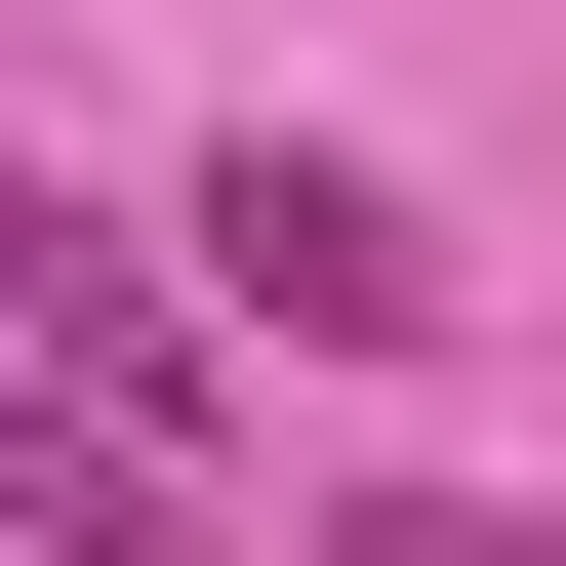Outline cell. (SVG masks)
<instances>
[{"instance_id": "obj_1", "label": "cell", "mask_w": 566, "mask_h": 566, "mask_svg": "<svg viewBox=\"0 0 566 566\" xmlns=\"http://www.w3.org/2000/svg\"><path fill=\"white\" fill-rule=\"evenodd\" d=\"M163 243H202V324H283V365H405V324H446V243H405V163H324V122H243V163H202Z\"/></svg>"}, {"instance_id": "obj_2", "label": "cell", "mask_w": 566, "mask_h": 566, "mask_svg": "<svg viewBox=\"0 0 566 566\" xmlns=\"http://www.w3.org/2000/svg\"><path fill=\"white\" fill-rule=\"evenodd\" d=\"M0 365H82V405H122V446H163V485H202V324H163V283H122V243H82V202H41V163H0Z\"/></svg>"}, {"instance_id": "obj_3", "label": "cell", "mask_w": 566, "mask_h": 566, "mask_svg": "<svg viewBox=\"0 0 566 566\" xmlns=\"http://www.w3.org/2000/svg\"><path fill=\"white\" fill-rule=\"evenodd\" d=\"M365 566H566V526H485V485H405V526H365Z\"/></svg>"}]
</instances>
